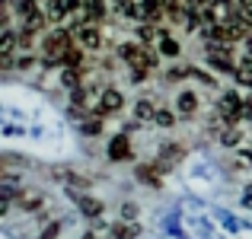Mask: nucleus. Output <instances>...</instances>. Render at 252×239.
<instances>
[{
    "mask_svg": "<svg viewBox=\"0 0 252 239\" xmlns=\"http://www.w3.org/2000/svg\"><path fill=\"white\" fill-rule=\"evenodd\" d=\"M122 61L128 64L131 70H134V83H144L147 80V74L157 67V55H154V48H144V45H122Z\"/></svg>",
    "mask_w": 252,
    "mask_h": 239,
    "instance_id": "f257e3e1",
    "label": "nucleus"
},
{
    "mask_svg": "<svg viewBox=\"0 0 252 239\" xmlns=\"http://www.w3.org/2000/svg\"><path fill=\"white\" fill-rule=\"evenodd\" d=\"M74 35H77V45L86 48V51H96L99 45H102V29H99L96 23H83Z\"/></svg>",
    "mask_w": 252,
    "mask_h": 239,
    "instance_id": "f03ea898",
    "label": "nucleus"
},
{
    "mask_svg": "<svg viewBox=\"0 0 252 239\" xmlns=\"http://www.w3.org/2000/svg\"><path fill=\"white\" fill-rule=\"evenodd\" d=\"M38 3H42V13H45V19H48L51 26L64 23V19H67V13H70V3H67V0H38Z\"/></svg>",
    "mask_w": 252,
    "mask_h": 239,
    "instance_id": "7ed1b4c3",
    "label": "nucleus"
},
{
    "mask_svg": "<svg viewBox=\"0 0 252 239\" xmlns=\"http://www.w3.org/2000/svg\"><path fill=\"white\" fill-rule=\"evenodd\" d=\"M220 115L227 118V121H236L240 115H246V99H240L236 92H227V96L220 99Z\"/></svg>",
    "mask_w": 252,
    "mask_h": 239,
    "instance_id": "20e7f679",
    "label": "nucleus"
},
{
    "mask_svg": "<svg viewBox=\"0 0 252 239\" xmlns=\"http://www.w3.org/2000/svg\"><path fill=\"white\" fill-rule=\"evenodd\" d=\"M122 102H125V99H122V92H118V90H102V99H99V109H96V115H112V112H118V109H122Z\"/></svg>",
    "mask_w": 252,
    "mask_h": 239,
    "instance_id": "39448f33",
    "label": "nucleus"
},
{
    "mask_svg": "<svg viewBox=\"0 0 252 239\" xmlns=\"http://www.w3.org/2000/svg\"><path fill=\"white\" fill-rule=\"evenodd\" d=\"M109 156H112V159H131V156H134V153H131V141H128V134L112 137V141H109Z\"/></svg>",
    "mask_w": 252,
    "mask_h": 239,
    "instance_id": "423d86ee",
    "label": "nucleus"
},
{
    "mask_svg": "<svg viewBox=\"0 0 252 239\" xmlns=\"http://www.w3.org/2000/svg\"><path fill=\"white\" fill-rule=\"evenodd\" d=\"M83 16L86 23H99V19L105 16V0H83Z\"/></svg>",
    "mask_w": 252,
    "mask_h": 239,
    "instance_id": "0eeeda50",
    "label": "nucleus"
},
{
    "mask_svg": "<svg viewBox=\"0 0 252 239\" xmlns=\"http://www.w3.org/2000/svg\"><path fill=\"white\" fill-rule=\"evenodd\" d=\"M61 83L70 86V90H80V86H83V67H64Z\"/></svg>",
    "mask_w": 252,
    "mask_h": 239,
    "instance_id": "6e6552de",
    "label": "nucleus"
},
{
    "mask_svg": "<svg viewBox=\"0 0 252 239\" xmlns=\"http://www.w3.org/2000/svg\"><path fill=\"white\" fill-rule=\"evenodd\" d=\"M134 115H137V121H154V115H157V105L150 102V99H137V105H134Z\"/></svg>",
    "mask_w": 252,
    "mask_h": 239,
    "instance_id": "1a4fd4ad",
    "label": "nucleus"
},
{
    "mask_svg": "<svg viewBox=\"0 0 252 239\" xmlns=\"http://www.w3.org/2000/svg\"><path fill=\"white\" fill-rule=\"evenodd\" d=\"M176 109H179V115H191V112L198 109V99H195V92H182V96L176 99Z\"/></svg>",
    "mask_w": 252,
    "mask_h": 239,
    "instance_id": "9d476101",
    "label": "nucleus"
},
{
    "mask_svg": "<svg viewBox=\"0 0 252 239\" xmlns=\"http://www.w3.org/2000/svg\"><path fill=\"white\" fill-rule=\"evenodd\" d=\"M16 201H19L23 210H38V208H42V195H38V191H23Z\"/></svg>",
    "mask_w": 252,
    "mask_h": 239,
    "instance_id": "9b49d317",
    "label": "nucleus"
},
{
    "mask_svg": "<svg viewBox=\"0 0 252 239\" xmlns=\"http://www.w3.org/2000/svg\"><path fill=\"white\" fill-rule=\"evenodd\" d=\"M137 233H141V227H137L134 220H125V223L115 227V239H134Z\"/></svg>",
    "mask_w": 252,
    "mask_h": 239,
    "instance_id": "f8f14e48",
    "label": "nucleus"
},
{
    "mask_svg": "<svg viewBox=\"0 0 252 239\" xmlns=\"http://www.w3.org/2000/svg\"><path fill=\"white\" fill-rule=\"evenodd\" d=\"M179 156H182V150H179L176 144H166V147H163V156H160V169H169Z\"/></svg>",
    "mask_w": 252,
    "mask_h": 239,
    "instance_id": "ddd939ff",
    "label": "nucleus"
},
{
    "mask_svg": "<svg viewBox=\"0 0 252 239\" xmlns=\"http://www.w3.org/2000/svg\"><path fill=\"white\" fill-rule=\"evenodd\" d=\"M80 210H83L86 217H102V204H99L96 198H90V195L80 198Z\"/></svg>",
    "mask_w": 252,
    "mask_h": 239,
    "instance_id": "4468645a",
    "label": "nucleus"
},
{
    "mask_svg": "<svg viewBox=\"0 0 252 239\" xmlns=\"http://www.w3.org/2000/svg\"><path fill=\"white\" fill-rule=\"evenodd\" d=\"M137 179H141L144 185H160V176H157L154 166H141V169H137Z\"/></svg>",
    "mask_w": 252,
    "mask_h": 239,
    "instance_id": "2eb2a0df",
    "label": "nucleus"
},
{
    "mask_svg": "<svg viewBox=\"0 0 252 239\" xmlns=\"http://www.w3.org/2000/svg\"><path fill=\"white\" fill-rule=\"evenodd\" d=\"M220 141L227 144V147H236V144H240V128H233V124H227V128L220 131Z\"/></svg>",
    "mask_w": 252,
    "mask_h": 239,
    "instance_id": "dca6fc26",
    "label": "nucleus"
},
{
    "mask_svg": "<svg viewBox=\"0 0 252 239\" xmlns=\"http://www.w3.org/2000/svg\"><path fill=\"white\" fill-rule=\"evenodd\" d=\"M99 118H102V115H96V118H86L80 131H83V134H90V137H93V134H99V131H102V121H99Z\"/></svg>",
    "mask_w": 252,
    "mask_h": 239,
    "instance_id": "f3484780",
    "label": "nucleus"
},
{
    "mask_svg": "<svg viewBox=\"0 0 252 239\" xmlns=\"http://www.w3.org/2000/svg\"><path fill=\"white\" fill-rule=\"evenodd\" d=\"M157 48H160L163 55H169V58H176V55H179V42H176V38H169V35L163 38V42L157 45Z\"/></svg>",
    "mask_w": 252,
    "mask_h": 239,
    "instance_id": "a211bd4d",
    "label": "nucleus"
},
{
    "mask_svg": "<svg viewBox=\"0 0 252 239\" xmlns=\"http://www.w3.org/2000/svg\"><path fill=\"white\" fill-rule=\"evenodd\" d=\"M154 121L160 124V128H169L172 124V112H163V109H157V115H154Z\"/></svg>",
    "mask_w": 252,
    "mask_h": 239,
    "instance_id": "6ab92c4d",
    "label": "nucleus"
},
{
    "mask_svg": "<svg viewBox=\"0 0 252 239\" xmlns=\"http://www.w3.org/2000/svg\"><path fill=\"white\" fill-rule=\"evenodd\" d=\"M58 230H61V223H58V220H55V223H48V227H45V233H42V239H55V236H58Z\"/></svg>",
    "mask_w": 252,
    "mask_h": 239,
    "instance_id": "aec40b11",
    "label": "nucleus"
},
{
    "mask_svg": "<svg viewBox=\"0 0 252 239\" xmlns=\"http://www.w3.org/2000/svg\"><path fill=\"white\" fill-rule=\"evenodd\" d=\"M122 217H125V220H134V217H137V208H134V204H122Z\"/></svg>",
    "mask_w": 252,
    "mask_h": 239,
    "instance_id": "412c9836",
    "label": "nucleus"
},
{
    "mask_svg": "<svg viewBox=\"0 0 252 239\" xmlns=\"http://www.w3.org/2000/svg\"><path fill=\"white\" fill-rule=\"evenodd\" d=\"M243 204H246V208H252V185L246 188V195H243Z\"/></svg>",
    "mask_w": 252,
    "mask_h": 239,
    "instance_id": "4be33fe9",
    "label": "nucleus"
},
{
    "mask_svg": "<svg viewBox=\"0 0 252 239\" xmlns=\"http://www.w3.org/2000/svg\"><path fill=\"white\" fill-rule=\"evenodd\" d=\"M246 118H249V121H252V96L246 99Z\"/></svg>",
    "mask_w": 252,
    "mask_h": 239,
    "instance_id": "5701e85b",
    "label": "nucleus"
},
{
    "mask_svg": "<svg viewBox=\"0 0 252 239\" xmlns=\"http://www.w3.org/2000/svg\"><path fill=\"white\" fill-rule=\"evenodd\" d=\"M83 239H96V236H93V233H86V236H83Z\"/></svg>",
    "mask_w": 252,
    "mask_h": 239,
    "instance_id": "b1692460",
    "label": "nucleus"
}]
</instances>
